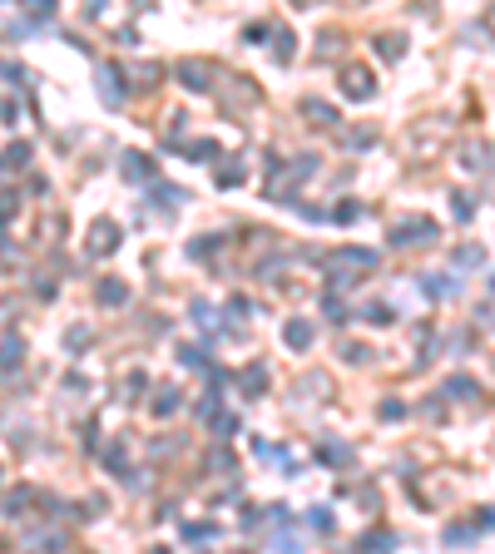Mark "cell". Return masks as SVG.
<instances>
[{
    "instance_id": "6da1fadb",
    "label": "cell",
    "mask_w": 495,
    "mask_h": 554,
    "mask_svg": "<svg viewBox=\"0 0 495 554\" xmlns=\"http://www.w3.org/2000/svg\"><path fill=\"white\" fill-rule=\"evenodd\" d=\"M342 90H347L352 100H367V95H372V75H367V70H347V75H342Z\"/></svg>"
},
{
    "instance_id": "7a4b0ae2",
    "label": "cell",
    "mask_w": 495,
    "mask_h": 554,
    "mask_svg": "<svg viewBox=\"0 0 495 554\" xmlns=\"http://www.w3.org/2000/svg\"><path fill=\"white\" fill-rule=\"evenodd\" d=\"M114 238H119V228H114L109 218H99L95 228H90V247H95V252H109V247H114Z\"/></svg>"
},
{
    "instance_id": "3957f363",
    "label": "cell",
    "mask_w": 495,
    "mask_h": 554,
    "mask_svg": "<svg viewBox=\"0 0 495 554\" xmlns=\"http://www.w3.org/2000/svg\"><path fill=\"white\" fill-rule=\"evenodd\" d=\"M283 341H288L293 351L312 346V322H302V317H297V322H288V327H283Z\"/></svg>"
},
{
    "instance_id": "277c9868",
    "label": "cell",
    "mask_w": 495,
    "mask_h": 554,
    "mask_svg": "<svg viewBox=\"0 0 495 554\" xmlns=\"http://www.w3.org/2000/svg\"><path fill=\"white\" fill-rule=\"evenodd\" d=\"M124 297H129V287H124L119 277H104V282H99V302H104V307H114V302H124Z\"/></svg>"
},
{
    "instance_id": "5b68a950",
    "label": "cell",
    "mask_w": 495,
    "mask_h": 554,
    "mask_svg": "<svg viewBox=\"0 0 495 554\" xmlns=\"http://www.w3.org/2000/svg\"><path fill=\"white\" fill-rule=\"evenodd\" d=\"M149 174H154V169H149V159H144V154H124V179H134V183H139V179H149Z\"/></svg>"
},
{
    "instance_id": "8992f818",
    "label": "cell",
    "mask_w": 495,
    "mask_h": 554,
    "mask_svg": "<svg viewBox=\"0 0 495 554\" xmlns=\"http://www.w3.org/2000/svg\"><path fill=\"white\" fill-rule=\"evenodd\" d=\"M179 75H184L189 90H208V70L203 65H179Z\"/></svg>"
},
{
    "instance_id": "52a82bcc",
    "label": "cell",
    "mask_w": 495,
    "mask_h": 554,
    "mask_svg": "<svg viewBox=\"0 0 495 554\" xmlns=\"http://www.w3.org/2000/svg\"><path fill=\"white\" fill-rule=\"evenodd\" d=\"M446 396H476V401H481V386L466 381V376H451V381H446Z\"/></svg>"
},
{
    "instance_id": "ba28073f",
    "label": "cell",
    "mask_w": 495,
    "mask_h": 554,
    "mask_svg": "<svg viewBox=\"0 0 495 554\" xmlns=\"http://www.w3.org/2000/svg\"><path fill=\"white\" fill-rule=\"evenodd\" d=\"M149 406H154L159 416H169V411L179 406V391H174V386H164V391H154V401H149Z\"/></svg>"
},
{
    "instance_id": "9c48e42d",
    "label": "cell",
    "mask_w": 495,
    "mask_h": 554,
    "mask_svg": "<svg viewBox=\"0 0 495 554\" xmlns=\"http://www.w3.org/2000/svg\"><path fill=\"white\" fill-rule=\"evenodd\" d=\"M396 243H406V238H431V223H401V228H392Z\"/></svg>"
},
{
    "instance_id": "30bf717a",
    "label": "cell",
    "mask_w": 495,
    "mask_h": 554,
    "mask_svg": "<svg viewBox=\"0 0 495 554\" xmlns=\"http://www.w3.org/2000/svg\"><path fill=\"white\" fill-rule=\"evenodd\" d=\"M10 164L5 169H25V159H30V144H10V154H5Z\"/></svg>"
},
{
    "instance_id": "8fae6325",
    "label": "cell",
    "mask_w": 495,
    "mask_h": 554,
    "mask_svg": "<svg viewBox=\"0 0 495 554\" xmlns=\"http://www.w3.org/2000/svg\"><path fill=\"white\" fill-rule=\"evenodd\" d=\"M307 525H312V530H322V535H332V510H312V515H307Z\"/></svg>"
},
{
    "instance_id": "7c38bea8",
    "label": "cell",
    "mask_w": 495,
    "mask_h": 554,
    "mask_svg": "<svg viewBox=\"0 0 495 554\" xmlns=\"http://www.w3.org/2000/svg\"><path fill=\"white\" fill-rule=\"evenodd\" d=\"M179 361H184V366H208V356H203L198 346H179Z\"/></svg>"
},
{
    "instance_id": "4fadbf2b",
    "label": "cell",
    "mask_w": 495,
    "mask_h": 554,
    "mask_svg": "<svg viewBox=\"0 0 495 554\" xmlns=\"http://www.w3.org/2000/svg\"><path fill=\"white\" fill-rule=\"evenodd\" d=\"M307 114H312V119H322V124H332V119H337L332 105H317V100H307Z\"/></svg>"
},
{
    "instance_id": "5bb4252c",
    "label": "cell",
    "mask_w": 495,
    "mask_h": 554,
    "mask_svg": "<svg viewBox=\"0 0 495 554\" xmlns=\"http://www.w3.org/2000/svg\"><path fill=\"white\" fill-rule=\"evenodd\" d=\"M273 50H278V60H293V35L278 30V45H273Z\"/></svg>"
},
{
    "instance_id": "9a60e30c",
    "label": "cell",
    "mask_w": 495,
    "mask_h": 554,
    "mask_svg": "<svg viewBox=\"0 0 495 554\" xmlns=\"http://www.w3.org/2000/svg\"><path fill=\"white\" fill-rule=\"evenodd\" d=\"M263 381H268V371H263V366H253V371L243 376V386H248V391H263Z\"/></svg>"
},
{
    "instance_id": "2e32d148",
    "label": "cell",
    "mask_w": 495,
    "mask_h": 554,
    "mask_svg": "<svg viewBox=\"0 0 495 554\" xmlns=\"http://www.w3.org/2000/svg\"><path fill=\"white\" fill-rule=\"evenodd\" d=\"M377 50H382V60H396V55H401V40L387 35V40H377Z\"/></svg>"
},
{
    "instance_id": "e0dca14e",
    "label": "cell",
    "mask_w": 495,
    "mask_h": 554,
    "mask_svg": "<svg viewBox=\"0 0 495 554\" xmlns=\"http://www.w3.org/2000/svg\"><path fill=\"white\" fill-rule=\"evenodd\" d=\"M401 416H406V406H401V401H387V406H382V421H401Z\"/></svg>"
},
{
    "instance_id": "ac0fdd59",
    "label": "cell",
    "mask_w": 495,
    "mask_h": 554,
    "mask_svg": "<svg viewBox=\"0 0 495 554\" xmlns=\"http://www.w3.org/2000/svg\"><path fill=\"white\" fill-rule=\"evenodd\" d=\"M184 535H189V540H208V535H213V525H184Z\"/></svg>"
},
{
    "instance_id": "d6986e66",
    "label": "cell",
    "mask_w": 495,
    "mask_h": 554,
    "mask_svg": "<svg viewBox=\"0 0 495 554\" xmlns=\"http://www.w3.org/2000/svg\"><path fill=\"white\" fill-rule=\"evenodd\" d=\"M218 183H223V188H228V183H243V169H223V174H218Z\"/></svg>"
},
{
    "instance_id": "ffe728a7",
    "label": "cell",
    "mask_w": 495,
    "mask_h": 554,
    "mask_svg": "<svg viewBox=\"0 0 495 554\" xmlns=\"http://www.w3.org/2000/svg\"><path fill=\"white\" fill-rule=\"evenodd\" d=\"M357 213H362L357 203H342V208H337V223H352V218H357Z\"/></svg>"
},
{
    "instance_id": "44dd1931",
    "label": "cell",
    "mask_w": 495,
    "mask_h": 554,
    "mask_svg": "<svg viewBox=\"0 0 495 554\" xmlns=\"http://www.w3.org/2000/svg\"><path fill=\"white\" fill-rule=\"evenodd\" d=\"M15 218V198H0V223H10Z\"/></svg>"
}]
</instances>
